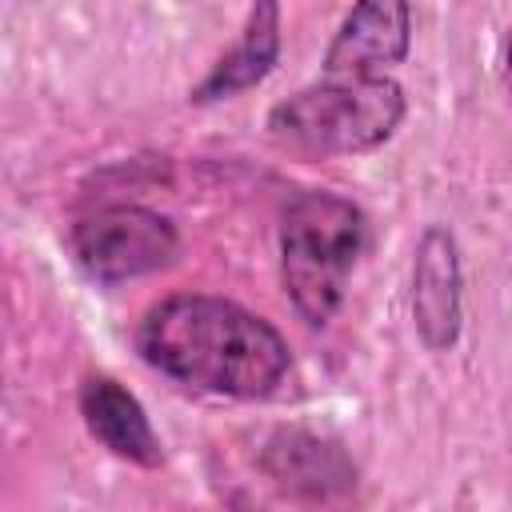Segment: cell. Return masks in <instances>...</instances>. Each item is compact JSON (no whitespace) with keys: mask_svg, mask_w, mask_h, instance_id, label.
I'll return each instance as SVG.
<instances>
[{"mask_svg":"<svg viewBox=\"0 0 512 512\" xmlns=\"http://www.w3.org/2000/svg\"><path fill=\"white\" fill-rule=\"evenodd\" d=\"M136 348L164 376L232 400L272 396L292 368L276 324L208 292H176L152 304L136 328Z\"/></svg>","mask_w":512,"mask_h":512,"instance_id":"6da1fadb","label":"cell"},{"mask_svg":"<svg viewBox=\"0 0 512 512\" xmlns=\"http://www.w3.org/2000/svg\"><path fill=\"white\" fill-rule=\"evenodd\" d=\"M68 248L92 280L124 284L172 264L180 236L168 216L144 204H104L72 224Z\"/></svg>","mask_w":512,"mask_h":512,"instance_id":"277c9868","label":"cell"},{"mask_svg":"<svg viewBox=\"0 0 512 512\" xmlns=\"http://www.w3.org/2000/svg\"><path fill=\"white\" fill-rule=\"evenodd\" d=\"M460 248L444 224H428L412 252V324L424 348L448 352L460 340Z\"/></svg>","mask_w":512,"mask_h":512,"instance_id":"5b68a950","label":"cell"},{"mask_svg":"<svg viewBox=\"0 0 512 512\" xmlns=\"http://www.w3.org/2000/svg\"><path fill=\"white\" fill-rule=\"evenodd\" d=\"M80 416L88 424V432L120 460L136 464V468H160L164 464V448L160 436L144 412V404L112 376H88L80 388Z\"/></svg>","mask_w":512,"mask_h":512,"instance_id":"ba28073f","label":"cell"},{"mask_svg":"<svg viewBox=\"0 0 512 512\" xmlns=\"http://www.w3.org/2000/svg\"><path fill=\"white\" fill-rule=\"evenodd\" d=\"M364 240V212L348 196L324 188L292 196L280 220V280L300 320L324 328L340 312Z\"/></svg>","mask_w":512,"mask_h":512,"instance_id":"3957f363","label":"cell"},{"mask_svg":"<svg viewBox=\"0 0 512 512\" xmlns=\"http://www.w3.org/2000/svg\"><path fill=\"white\" fill-rule=\"evenodd\" d=\"M412 44V8L404 0L356 4L324 48V76H384Z\"/></svg>","mask_w":512,"mask_h":512,"instance_id":"8992f818","label":"cell"},{"mask_svg":"<svg viewBox=\"0 0 512 512\" xmlns=\"http://www.w3.org/2000/svg\"><path fill=\"white\" fill-rule=\"evenodd\" d=\"M260 464L280 488H288L312 504H344L356 488L352 460L336 444H328L312 432H300V428H280L264 444Z\"/></svg>","mask_w":512,"mask_h":512,"instance_id":"52a82bcc","label":"cell"},{"mask_svg":"<svg viewBox=\"0 0 512 512\" xmlns=\"http://www.w3.org/2000/svg\"><path fill=\"white\" fill-rule=\"evenodd\" d=\"M232 512H264V508H252V504L240 496V500H232Z\"/></svg>","mask_w":512,"mask_h":512,"instance_id":"30bf717a","label":"cell"},{"mask_svg":"<svg viewBox=\"0 0 512 512\" xmlns=\"http://www.w3.org/2000/svg\"><path fill=\"white\" fill-rule=\"evenodd\" d=\"M280 56V8L276 4H256L240 28V40L208 68V76L192 88V104H216L232 100L248 88H256Z\"/></svg>","mask_w":512,"mask_h":512,"instance_id":"9c48e42d","label":"cell"},{"mask_svg":"<svg viewBox=\"0 0 512 512\" xmlns=\"http://www.w3.org/2000/svg\"><path fill=\"white\" fill-rule=\"evenodd\" d=\"M404 88L392 76H324L268 112V140L304 160L372 152L404 120Z\"/></svg>","mask_w":512,"mask_h":512,"instance_id":"7a4b0ae2","label":"cell"}]
</instances>
